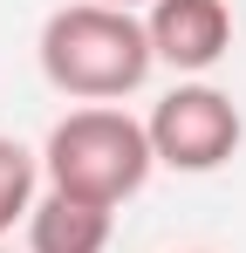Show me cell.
<instances>
[{"label": "cell", "instance_id": "obj_1", "mask_svg": "<svg viewBox=\"0 0 246 253\" xmlns=\"http://www.w3.org/2000/svg\"><path fill=\"white\" fill-rule=\"evenodd\" d=\"M41 76L48 89L76 96V103H123L151 83L158 55L144 35V14L130 7H103V0H69L41 21Z\"/></svg>", "mask_w": 246, "mask_h": 253}, {"label": "cell", "instance_id": "obj_2", "mask_svg": "<svg viewBox=\"0 0 246 253\" xmlns=\"http://www.w3.org/2000/svg\"><path fill=\"white\" fill-rule=\"evenodd\" d=\"M151 171H158V158H151L144 117H130L117 103L69 110L62 124L48 130V144H41L48 192H69V199H89V206H110V212L123 199H137Z\"/></svg>", "mask_w": 246, "mask_h": 253}, {"label": "cell", "instance_id": "obj_3", "mask_svg": "<svg viewBox=\"0 0 246 253\" xmlns=\"http://www.w3.org/2000/svg\"><path fill=\"white\" fill-rule=\"evenodd\" d=\"M144 137H151V158L164 171H192L199 178V171L233 165V151L246 144V117H240V103L226 89H212L199 76V83H178V89H164L151 103Z\"/></svg>", "mask_w": 246, "mask_h": 253}, {"label": "cell", "instance_id": "obj_4", "mask_svg": "<svg viewBox=\"0 0 246 253\" xmlns=\"http://www.w3.org/2000/svg\"><path fill=\"white\" fill-rule=\"evenodd\" d=\"M144 35H151V55L164 69L199 83L233 48V7L226 0H151L144 7Z\"/></svg>", "mask_w": 246, "mask_h": 253}, {"label": "cell", "instance_id": "obj_5", "mask_svg": "<svg viewBox=\"0 0 246 253\" xmlns=\"http://www.w3.org/2000/svg\"><path fill=\"white\" fill-rule=\"evenodd\" d=\"M110 233H117V212L69 192H41L28 212V253H103Z\"/></svg>", "mask_w": 246, "mask_h": 253}, {"label": "cell", "instance_id": "obj_6", "mask_svg": "<svg viewBox=\"0 0 246 253\" xmlns=\"http://www.w3.org/2000/svg\"><path fill=\"white\" fill-rule=\"evenodd\" d=\"M41 199V151L21 137H0V233H14V219H28Z\"/></svg>", "mask_w": 246, "mask_h": 253}, {"label": "cell", "instance_id": "obj_7", "mask_svg": "<svg viewBox=\"0 0 246 253\" xmlns=\"http://www.w3.org/2000/svg\"><path fill=\"white\" fill-rule=\"evenodd\" d=\"M103 7H130V14H137V7H151V0H103Z\"/></svg>", "mask_w": 246, "mask_h": 253}, {"label": "cell", "instance_id": "obj_8", "mask_svg": "<svg viewBox=\"0 0 246 253\" xmlns=\"http://www.w3.org/2000/svg\"><path fill=\"white\" fill-rule=\"evenodd\" d=\"M0 253H7V247H0Z\"/></svg>", "mask_w": 246, "mask_h": 253}]
</instances>
